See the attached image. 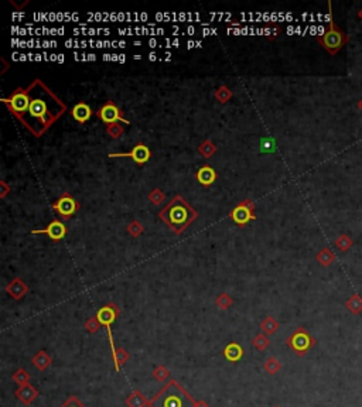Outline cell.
<instances>
[{
  "label": "cell",
  "instance_id": "obj_1",
  "mask_svg": "<svg viewBox=\"0 0 362 407\" xmlns=\"http://www.w3.org/2000/svg\"><path fill=\"white\" fill-rule=\"evenodd\" d=\"M27 90L30 106L20 122L36 137H40L65 113L67 106L41 79H34Z\"/></svg>",
  "mask_w": 362,
  "mask_h": 407
},
{
  "label": "cell",
  "instance_id": "obj_2",
  "mask_svg": "<svg viewBox=\"0 0 362 407\" xmlns=\"http://www.w3.org/2000/svg\"><path fill=\"white\" fill-rule=\"evenodd\" d=\"M158 218L161 219L175 235H181L197 218L198 212L181 195H175L160 211Z\"/></svg>",
  "mask_w": 362,
  "mask_h": 407
},
{
  "label": "cell",
  "instance_id": "obj_3",
  "mask_svg": "<svg viewBox=\"0 0 362 407\" xmlns=\"http://www.w3.org/2000/svg\"><path fill=\"white\" fill-rule=\"evenodd\" d=\"M194 403L196 400L190 397L177 380H170L149 401V407H194Z\"/></svg>",
  "mask_w": 362,
  "mask_h": 407
},
{
  "label": "cell",
  "instance_id": "obj_4",
  "mask_svg": "<svg viewBox=\"0 0 362 407\" xmlns=\"http://www.w3.org/2000/svg\"><path fill=\"white\" fill-rule=\"evenodd\" d=\"M327 30L317 37V41L320 45L324 48L330 55H335L341 51V48L344 45L348 44L349 41V34H347L344 30H341L337 23L334 20V15H332V5L331 2H328V13H327Z\"/></svg>",
  "mask_w": 362,
  "mask_h": 407
},
{
  "label": "cell",
  "instance_id": "obj_5",
  "mask_svg": "<svg viewBox=\"0 0 362 407\" xmlns=\"http://www.w3.org/2000/svg\"><path fill=\"white\" fill-rule=\"evenodd\" d=\"M286 344L297 356H304L316 345V339L311 337V334L306 328L299 327L287 337Z\"/></svg>",
  "mask_w": 362,
  "mask_h": 407
},
{
  "label": "cell",
  "instance_id": "obj_6",
  "mask_svg": "<svg viewBox=\"0 0 362 407\" xmlns=\"http://www.w3.org/2000/svg\"><path fill=\"white\" fill-rule=\"evenodd\" d=\"M2 100L8 105L9 111L12 112V115H15L19 121H22L23 116L27 113L30 106V95L27 88L26 89L17 88L13 90V93H10L9 98H2Z\"/></svg>",
  "mask_w": 362,
  "mask_h": 407
},
{
  "label": "cell",
  "instance_id": "obj_7",
  "mask_svg": "<svg viewBox=\"0 0 362 407\" xmlns=\"http://www.w3.org/2000/svg\"><path fill=\"white\" fill-rule=\"evenodd\" d=\"M119 309H118V306L116 304H113V302H111V304H106V306H104L102 309L98 310V313H97V318H98V321L101 323V325H104L106 328V331H108V338H109V345H111V351H115L116 348H115V342H113V335H112V324L116 321V318L119 317Z\"/></svg>",
  "mask_w": 362,
  "mask_h": 407
},
{
  "label": "cell",
  "instance_id": "obj_8",
  "mask_svg": "<svg viewBox=\"0 0 362 407\" xmlns=\"http://www.w3.org/2000/svg\"><path fill=\"white\" fill-rule=\"evenodd\" d=\"M229 218L234 221L238 226H245L250 221H255V205L252 201L245 199L241 204H238L232 211L229 212Z\"/></svg>",
  "mask_w": 362,
  "mask_h": 407
},
{
  "label": "cell",
  "instance_id": "obj_9",
  "mask_svg": "<svg viewBox=\"0 0 362 407\" xmlns=\"http://www.w3.org/2000/svg\"><path fill=\"white\" fill-rule=\"evenodd\" d=\"M122 113L123 112L116 106L115 102L108 100L105 105L99 108L98 112H97V116L105 125H113V123H119V122L125 123V125H130V121H128Z\"/></svg>",
  "mask_w": 362,
  "mask_h": 407
},
{
  "label": "cell",
  "instance_id": "obj_10",
  "mask_svg": "<svg viewBox=\"0 0 362 407\" xmlns=\"http://www.w3.org/2000/svg\"><path fill=\"white\" fill-rule=\"evenodd\" d=\"M53 210L61 217V219L67 221L69 219L75 212L79 210V204L76 202L75 198L71 195L69 192H64L62 195L57 199V202L53 205Z\"/></svg>",
  "mask_w": 362,
  "mask_h": 407
},
{
  "label": "cell",
  "instance_id": "obj_11",
  "mask_svg": "<svg viewBox=\"0 0 362 407\" xmlns=\"http://www.w3.org/2000/svg\"><path fill=\"white\" fill-rule=\"evenodd\" d=\"M109 157L111 158L130 157L137 166H143L144 163H147V161L151 158V151L146 144L137 143L132 150L129 151V153H111Z\"/></svg>",
  "mask_w": 362,
  "mask_h": 407
},
{
  "label": "cell",
  "instance_id": "obj_12",
  "mask_svg": "<svg viewBox=\"0 0 362 407\" xmlns=\"http://www.w3.org/2000/svg\"><path fill=\"white\" fill-rule=\"evenodd\" d=\"M33 235H43L45 234L47 236H50V239L53 241H61L65 238L67 235V226L61 222L60 219H54L53 222H50L48 225L45 226L44 229H37V231H31Z\"/></svg>",
  "mask_w": 362,
  "mask_h": 407
},
{
  "label": "cell",
  "instance_id": "obj_13",
  "mask_svg": "<svg viewBox=\"0 0 362 407\" xmlns=\"http://www.w3.org/2000/svg\"><path fill=\"white\" fill-rule=\"evenodd\" d=\"M38 394H40V392H38L37 389H36V387L30 383L19 386L15 392L16 397L20 400L23 404H26V406H30L31 403L37 399Z\"/></svg>",
  "mask_w": 362,
  "mask_h": 407
},
{
  "label": "cell",
  "instance_id": "obj_14",
  "mask_svg": "<svg viewBox=\"0 0 362 407\" xmlns=\"http://www.w3.org/2000/svg\"><path fill=\"white\" fill-rule=\"evenodd\" d=\"M5 290H6V293H8L12 298H15V300H20V298H23L26 294L29 293V287H27V284H26L22 279H19V277H16V279L12 280L8 286L5 287Z\"/></svg>",
  "mask_w": 362,
  "mask_h": 407
},
{
  "label": "cell",
  "instance_id": "obj_15",
  "mask_svg": "<svg viewBox=\"0 0 362 407\" xmlns=\"http://www.w3.org/2000/svg\"><path fill=\"white\" fill-rule=\"evenodd\" d=\"M196 178L201 185H204V187H210V185H212V184L217 181L218 174H217V171H215L211 166H203L198 171H197Z\"/></svg>",
  "mask_w": 362,
  "mask_h": 407
},
{
  "label": "cell",
  "instance_id": "obj_16",
  "mask_svg": "<svg viewBox=\"0 0 362 407\" xmlns=\"http://www.w3.org/2000/svg\"><path fill=\"white\" fill-rule=\"evenodd\" d=\"M92 115H94V112H92L90 106L85 102H79L71 109V116L79 123H85L86 121H89Z\"/></svg>",
  "mask_w": 362,
  "mask_h": 407
},
{
  "label": "cell",
  "instance_id": "obj_17",
  "mask_svg": "<svg viewBox=\"0 0 362 407\" xmlns=\"http://www.w3.org/2000/svg\"><path fill=\"white\" fill-rule=\"evenodd\" d=\"M224 356L229 362H232V363L241 361L242 356H243V348L239 344H236V342H231L224 349Z\"/></svg>",
  "mask_w": 362,
  "mask_h": 407
},
{
  "label": "cell",
  "instance_id": "obj_18",
  "mask_svg": "<svg viewBox=\"0 0 362 407\" xmlns=\"http://www.w3.org/2000/svg\"><path fill=\"white\" fill-rule=\"evenodd\" d=\"M31 362H33V365H34L38 370L44 372L47 368H50V366H51V362H53V359H51V356L47 354L45 351H38L37 354L31 358Z\"/></svg>",
  "mask_w": 362,
  "mask_h": 407
},
{
  "label": "cell",
  "instance_id": "obj_19",
  "mask_svg": "<svg viewBox=\"0 0 362 407\" xmlns=\"http://www.w3.org/2000/svg\"><path fill=\"white\" fill-rule=\"evenodd\" d=\"M125 404L128 407H147L149 401H147V399L144 397V394L140 390H133L126 397Z\"/></svg>",
  "mask_w": 362,
  "mask_h": 407
},
{
  "label": "cell",
  "instance_id": "obj_20",
  "mask_svg": "<svg viewBox=\"0 0 362 407\" xmlns=\"http://www.w3.org/2000/svg\"><path fill=\"white\" fill-rule=\"evenodd\" d=\"M335 259H337L335 253L332 252L331 249L328 248H323L316 255V260L318 262V264L323 266V267H330V266L335 262Z\"/></svg>",
  "mask_w": 362,
  "mask_h": 407
},
{
  "label": "cell",
  "instance_id": "obj_21",
  "mask_svg": "<svg viewBox=\"0 0 362 407\" xmlns=\"http://www.w3.org/2000/svg\"><path fill=\"white\" fill-rule=\"evenodd\" d=\"M112 359L113 365H115V370L119 372L122 366L130 359V355H129V352L125 348H116L112 352Z\"/></svg>",
  "mask_w": 362,
  "mask_h": 407
},
{
  "label": "cell",
  "instance_id": "obj_22",
  "mask_svg": "<svg viewBox=\"0 0 362 407\" xmlns=\"http://www.w3.org/2000/svg\"><path fill=\"white\" fill-rule=\"evenodd\" d=\"M345 307L348 311H351L354 316H359L362 313V297L361 294H352L347 301H345Z\"/></svg>",
  "mask_w": 362,
  "mask_h": 407
},
{
  "label": "cell",
  "instance_id": "obj_23",
  "mask_svg": "<svg viewBox=\"0 0 362 407\" xmlns=\"http://www.w3.org/2000/svg\"><path fill=\"white\" fill-rule=\"evenodd\" d=\"M279 323L273 318V317H266L263 321L260 323V330L266 334V335H273L279 330Z\"/></svg>",
  "mask_w": 362,
  "mask_h": 407
},
{
  "label": "cell",
  "instance_id": "obj_24",
  "mask_svg": "<svg viewBox=\"0 0 362 407\" xmlns=\"http://www.w3.org/2000/svg\"><path fill=\"white\" fill-rule=\"evenodd\" d=\"M334 245H335L337 249H339L341 252H348L349 249L354 246L355 242H354V239L349 236V235L342 234V235H339L338 238L334 241Z\"/></svg>",
  "mask_w": 362,
  "mask_h": 407
},
{
  "label": "cell",
  "instance_id": "obj_25",
  "mask_svg": "<svg viewBox=\"0 0 362 407\" xmlns=\"http://www.w3.org/2000/svg\"><path fill=\"white\" fill-rule=\"evenodd\" d=\"M263 369L269 373V375H276L279 373L280 369H282V363L279 362V359L276 356H269L263 363Z\"/></svg>",
  "mask_w": 362,
  "mask_h": 407
},
{
  "label": "cell",
  "instance_id": "obj_26",
  "mask_svg": "<svg viewBox=\"0 0 362 407\" xmlns=\"http://www.w3.org/2000/svg\"><path fill=\"white\" fill-rule=\"evenodd\" d=\"M215 151H217V147H215V144L212 143L211 140H205V142L200 144V147H198V153L205 158L212 157V154H214Z\"/></svg>",
  "mask_w": 362,
  "mask_h": 407
},
{
  "label": "cell",
  "instance_id": "obj_27",
  "mask_svg": "<svg viewBox=\"0 0 362 407\" xmlns=\"http://www.w3.org/2000/svg\"><path fill=\"white\" fill-rule=\"evenodd\" d=\"M12 379H13L19 386H23V384L30 383V373L24 369V368H20V369H17L15 373H13Z\"/></svg>",
  "mask_w": 362,
  "mask_h": 407
},
{
  "label": "cell",
  "instance_id": "obj_28",
  "mask_svg": "<svg viewBox=\"0 0 362 407\" xmlns=\"http://www.w3.org/2000/svg\"><path fill=\"white\" fill-rule=\"evenodd\" d=\"M269 345H270V341H269L266 334H257L256 337L253 338V347L257 351H264V349L269 348Z\"/></svg>",
  "mask_w": 362,
  "mask_h": 407
},
{
  "label": "cell",
  "instance_id": "obj_29",
  "mask_svg": "<svg viewBox=\"0 0 362 407\" xmlns=\"http://www.w3.org/2000/svg\"><path fill=\"white\" fill-rule=\"evenodd\" d=\"M215 98L218 99L219 104H226L229 99L232 98V90L229 89L228 86H225V85H222V86H219L218 90L215 92Z\"/></svg>",
  "mask_w": 362,
  "mask_h": 407
},
{
  "label": "cell",
  "instance_id": "obj_30",
  "mask_svg": "<svg viewBox=\"0 0 362 407\" xmlns=\"http://www.w3.org/2000/svg\"><path fill=\"white\" fill-rule=\"evenodd\" d=\"M215 302H217V306H218L221 310H228L232 304H234V300H232V297H231L229 294L221 293L218 297H217Z\"/></svg>",
  "mask_w": 362,
  "mask_h": 407
},
{
  "label": "cell",
  "instance_id": "obj_31",
  "mask_svg": "<svg viewBox=\"0 0 362 407\" xmlns=\"http://www.w3.org/2000/svg\"><path fill=\"white\" fill-rule=\"evenodd\" d=\"M260 151L263 153H275L276 151V142L272 137H264L260 140Z\"/></svg>",
  "mask_w": 362,
  "mask_h": 407
},
{
  "label": "cell",
  "instance_id": "obj_32",
  "mask_svg": "<svg viewBox=\"0 0 362 407\" xmlns=\"http://www.w3.org/2000/svg\"><path fill=\"white\" fill-rule=\"evenodd\" d=\"M153 376L154 379H157L158 382H164L167 377L170 376V370L167 369L164 365H158L157 368H154L153 370Z\"/></svg>",
  "mask_w": 362,
  "mask_h": 407
},
{
  "label": "cell",
  "instance_id": "obj_33",
  "mask_svg": "<svg viewBox=\"0 0 362 407\" xmlns=\"http://www.w3.org/2000/svg\"><path fill=\"white\" fill-rule=\"evenodd\" d=\"M149 199L151 201V204H154V205H160V204L164 202V199H166V195H164V192L161 191V189H153L150 194H149Z\"/></svg>",
  "mask_w": 362,
  "mask_h": 407
},
{
  "label": "cell",
  "instance_id": "obj_34",
  "mask_svg": "<svg viewBox=\"0 0 362 407\" xmlns=\"http://www.w3.org/2000/svg\"><path fill=\"white\" fill-rule=\"evenodd\" d=\"M106 133L111 136L112 139H119L123 133V128L119 123H113V125H108L106 126Z\"/></svg>",
  "mask_w": 362,
  "mask_h": 407
},
{
  "label": "cell",
  "instance_id": "obj_35",
  "mask_svg": "<svg viewBox=\"0 0 362 407\" xmlns=\"http://www.w3.org/2000/svg\"><path fill=\"white\" fill-rule=\"evenodd\" d=\"M128 232L133 238H139L140 235L143 234V226H142V224L139 222V221H133V222H130L128 226Z\"/></svg>",
  "mask_w": 362,
  "mask_h": 407
},
{
  "label": "cell",
  "instance_id": "obj_36",
  "mask_svg": "<svg viewBox=\"0 0 362 407\" xmlns=\"http://www.w3.org/2000/svg\"><path fill=\"white\" fill-rule=\"evenodd\" d=\"M85 328L90 334H97L99 328H101V323H99L97 317H90L89 320H86V323H85Z\"/></svg>",
  "mask_w": 362,
  "mask_h": 407
},
{
  "label": "cell",
  "instance_id": "obj_37",
  "mask_svg": "<svg viewBox=\"0 0 362 407\" xmlns=\"http://www.w3.org/2000/svg\"><path fill=\"white\" fill-rule=\"evenodd\" d=\"M60 407H85V404H83L82 401H79V400L76 399L75 396H69Z\"/></svg>",
  "mask_w": 362,
  "mask_h": 407
},
{
  "label": "cell",
  "instance_id": "obj_38",
  "mask_svg": "<svg viewBox=\"0 0 362 407\" xmlns=\"http://www.w3.org/2000/svg\"><path fill=\"white\" fill-rule=\"evenodd\" d=\"M2 188H3V191H2V198H5V196H6V194H8V191H9L8 185H6L5 182H2Z\"/></svg>",
  "mask_w": 362,
  "mask_h": 407
},
{
  "label": "cell",
  "instance_id": "obj_39",
  "mask_svg": "<svg viewBox=\"0 0 362 407\" xmlns=\"http://www.w3.org/2000/svg\"><path fill=\"white\" fill-rule=\"evenodd\" d=\"M194 407H210L205 401H203V400H198V401H196L194 403Z\"/></svg>",
  "mask_w": 362,
  "mask_h": 407
},
{
  "label": "cell",
  "instance_id": "obj_40",
  "mask_svg": "<svg viewBox=\"0 0 362 407\" xmlns=\"http://www.w3.org/2000/svg\"><path fill=\"white\" fill-rule=\"evenodd\" d=\"M356 106H358V109H359V111H361V112H362V98L359 99V100H358V104H356Z\"/></svg>",
  "mask_w": 362,
  "mask_h": 407
},
{
  "label": "cell",
  "instance_id": "obj_41",
  "mask_svg": "<svg viewBox=\"0 0 362 407\" xmlns=\"http://www.w3.org/2000/svg\"><path fill=\"white\" fill-rule=\"evenodd\" d=\"M358 17H359V20H362V8L358 10Z\"/></svg>",
  "mask_w": 362,
  "mask_h": 407
}]
</instances>
